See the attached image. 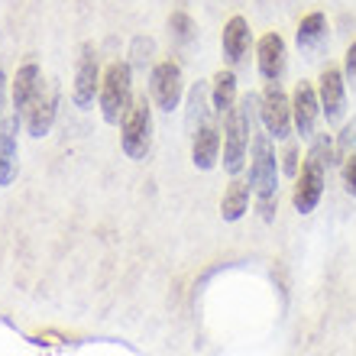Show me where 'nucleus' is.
I'll return each instance as SVG.
<instances>
[{
    "instance_id": "nucleus-1",
    "label": "nucleus",
    "mask_w": 356,
    "mask_h": 356,
    "mask_svg": "<svg viewBox=\"0 0 356 356\" xmlns=\"http://www.w3.org/2000/svg\"><path fill=\"white\" fill-rule=\"evenodd\" d=\"M275 159L279 156H275L269 133H253V143H250V185H253L263 220H272L275 207H279V162Z\"/></svg>"
},
{
    "instance_id": "nucleus-2",
    "label": "nucleus",
    "mask_w": 356,
    "mask_h": 356,
    "mask_svg": "<svg viewBox=\"0 0 356 356\" xmlns=\"http://www.w3.org/2000/svg\"><path fill=\"white\" fill-rule=\"evenodd\" d=\"M327 159H330V140L321 136V140H314L308 159H305L301 172L295 175L291 201H295V211H298V214H311V211L321 204L324 181H327Z\"/></svg>"
},
{
    "instance_id": "nucleus-3",
    "label": "nucleus",
    "mask_w": 356,
    "mask_h": 356,
    "mask_svg": "<svg viewBox=\"0 0 356 356\" xmlns=\"http://www.w3.org/2000/svg\"><path fill=\"white\" fill-rule=\"evenodd\" d=\"M253 107H256V97L246 94L224 120V172H230V175H240L246 165L250 133H253Z\"/></svg>"
},
{
    "instance_id": "nucleus-4",
    "label": "nucleus",
    "mask_w": 356,
    "mask_h": 356,
    "mask_svg": "<svg viewBox=\"0 0 356 356\" xmlns=\"http://www.w3.org/2000/svg\"><path fill=\"white\" fill-rule=\"evenodd\" d=\"M97 104H101L104 123L120 127L123 117L133 107V65L130 62H111V65L104 68Z\"/></svg>"
},
{
    "instance_id": "nucleus-5",
    "label": "nucleus",
    "mask_w": 356,
    "mask_h": 356,
    "mask_svg": "<svg viewBox=\"0 0 356 356\" xmlns=\"http://www.w3.org/2000/svg\"><path fill=\"white\" fill-rule=\"evenodd\" d=\"M120 146L127 152V159L140 162L149 156L152 149V104L146 97H136L130 113L120 123Z\"/></svg>"
},
{
    "instance_id": "nucleus-6",
    "label": "nucleus",
    "mask_w": 356,
    "mask_h": 356,
    "mask_svg": "<svg viewBox=\"0 0 356 356\" xmlns=\"http://www.w3.org/2000/svg\"><path fill=\"white\" fill-rule=\"evenodd\" d=\"M259 120L272 140H289L291 136V97L282 91L279 81H266L259 97Z\"/></svg>"
},
{
    "instance_id": "nucleus-7",
    "label": "nucleus",
    "mask_w": 356,
    "mask_h": 356,
    "mask_svg": "<svg viewBox=\"0 0 356 356\" xmlns=\"http://www.w3.org/2000/svg\"><path fill=\"white\" fill-rule=\"evenodd\" d=\"M101 58H97V49L94 42H85L81 52H78V65H75V85H72V101L75 107L88 111L94 104V97L101 94Z\"/></svg>"
},
{
    "instance_id": "nucleus-8",
    "label": "nucleus",
    "mask_w": 356,
    "mask_h": 356,
    "mask_svg": "<svg viewBox=\"0 0 356 356\" xmlns=\"http://www.w3.org/2000/svg\"><path fill=\"white\" fill-rule=\"evenodd\" d=\"M149 94L156 107L165 113H172L181 104V94H185V78H181V65L165 58V62H156L149 75Z\"/></svg>"
},
{
    "instance_id": "nucleus-9",
    "label": "nucleus",
    "mask_w": 356,
    "mask_h": 356,
    "mask_svg": "<svg viewBox=\"0 0 356 356\" xmlns=\"http://www.w3.org/2000/svg\"><path fill=\"white\" fill-rule=\"evenodd\" d=\"M39 91H42V68L36 58H26L10 81V117L19 123L26 120V111L33 107Z\"/></svg>"
},
{
    "instance_id": "nucleus-10",
    "label": "nucleus",
    "mask_w": 356,
    "mask_h": 356,
    "mask_svg": "<svg viewBox=\"0 0 356 356\" xmlns=\"http://www.w3.org/2000/svg\"><path fill=\"white\" fill-rule=\"evenodd\" d=\"M318 97H321V113L327 117L330 127L343 123V117H347V75H343V68L327 65L321 72Z\"/></svg>"
},
{
    "instance_id": "nucleus-11",
    "label": "nucleus",
    "mask_w": 356,
    "mask_h": 356,
    "mask_svg": "<svg viewBox=\"0 0 356 356\" xmlns=\"http://www.w3.org/2000/svg\"><path fill=\"white\" fill-rule=\"evenodd\" d=\"M318 117H321L318 88L311 85V81H298L295 91H291V123H295V130H298L301 140H311V136H314Z\"/></svg>"
},
{
    "instance_id": "nucleus-12",
    "label": "nucleus",
    "mask_w": 356,
    "mask_h": 356,
    "mask_svg": "<svg viewBox=\"0 0 356 356\" xmlns=\"http://www.w3.org/2000/svg\"><path fill=\"white\" fill-rule=\"evenodd\" d=\"M58 81H49V85H42V91L36 94V101H33V107L26 111V130L33 140H42V136H49V130H52V123H56L58 117Z\"/></svg>"
},
{
    "instance_id": "nucleus-13",
    "label": "nucleus",
    "mask_w": 356,
    "mask_h": 356,
    "mask_svg": "<svg viewBox=\"0 0 356 356\" xmlns=\"http://www.w3.org/2000/svg\"><path fill=\"white\" fill-rule=\"evenodd\" d=\"M256 65H259V75L266 81H279L285 75V65H289V49H285V39L279 33H266L256 42Z\"/></svg>"
},
{
    "instance_id": "nucleus-14",
    "label": "nucleus",
    "mask_w": 356,
    "mask_h": 356,
    "mask_svg": "<svg viewBox=\"0 0 356 356\" xmlns=\"http://www.w3.org/2000/svg\"><path fill=\"white\" fill-rule=\"evenodd\" d=\"M191 162L201 172H211L220 162V130L214 120H207L204 127L191 133Z\"/></svg>"
},
{
    "instance_id": "nucleus-15",
    "label": "nucleus",
    "mask_w": 356,
    "mask_h": 356,
    "mask_svg": "<svg viewBox=\"0 0 356 356\" xmlns=\"http://www.w3.org/2000/svg\"><path fill=\"white\" fill-rule=\"evenodd\" d=\"M19 120L7 117L0 123V188H7L19 172V146H17Z\"/></svg>"
},
{
    "instance_id": "nucleus-16",
    "label": "nucleus",
    "mask_w": 356,
    "mask_h": 356,
    "mask_svg": "<svg viewBox=\"0 0 356 356\" xmlns=\"http://www.w3.org/2000/svg\"><path fill=\"white\" fill-rule=\"evenodd\" d=\"M220 49H224L227 65L236 68L243 62V56L250 52V23L243 17H230L224 23V33H220Z\"/></svg>"
},
{
    "instance_id": "nucleus-17",
    "label": "nucleus",
    "mask_w": 356,
    "mask_h": 356,
    "mask_svg": "<svg viewBox=\"0 0 356 356\" xmlns=\"http://www.w3.org/2000/svg\"><path fill=\"white\" fill-rule=\"evenodd\" d=\"M250 195H253V185L246 181V178H236L227 185L224 197H220V217H224L227 224H234L240 217L250 211Z\"/></svg>"
},
{
    "instance_id": "nucleus-18",
    "label": "nucleus",
    "mask_w": 356,
    "mask_h": 356,
    "mask_svg": "<svg viewBox=\"0 0 356 356\" xmlns=\"http://www.w3.org/2000/svg\"><path fill=\"white\" fill-rule=\"evenodd\" d=\"M236 75L234 68H220L214 78H211V107H214L217 117H227V113L236 107Z\"/></svg>"
},
{
    "instance_id": "nucleus-19",
    "label": "nucleus",
    "mask_w": 356,
    "mask_h": 356,
    "mask_svg": "<svg viewBox=\"0 0 356 356\" xmlns=\"http://www.w3.org/2000/svg\"><path fill=\"white\" fill-rule=\"evenodd\" d=\"M211 113H214V107H211V88L204 81H197L188 91V130L195 133L197 127H204L211 120Z\"/></svg>"
},
{
    "instance_id": "nucleus-20",
    "label": "nucleus",
    "mask_w": 356,
    "mask_h": 356,
    "mask_svg": "<svg viewBox=\"0 0 356 356\" xmlns=\"http://www.w3.org/2000/svg\"><path fill=\"white\" fill-rule=\"evenodd\" d=\"M324 39H327V17L314 10V13H308V17L298 23V46L301 49H318Z\"/></svg>"
},
{
    "instance_id": "nucleus-21",
    "label": "nucleus",
    "mask_w": 356,
    "mask_h": 356,
    "mask_svg": "<svg viewBox=\"0 0 356 356\" xmlns=\"http://www.w3.org/2000/svg\"><path fill=\"white\" fill-rule=\"evenodd\" d=\"M169 29H172V36H175V42H181V46L195 39V19L188 17L185 10H175V13H172V17H169Z\"/></svg>"
},
{
    "instance_id": "nucleus-22",
    "label": "nucleus",
    "mask_w": 356,
    "mask_h": 356,
    "mask_svg": "<svg viewBox=\"0 0 356 356\" xmlns=\"http://www.w3.org/2000/svg\"><path fill=\"white\" fill-rule=\"evenodd\" d=\"M152 52H156V42H152L149 36H140L133 42V65L146 72V65L152 62Z\"/></svg>"
},
{
    "instance_id": "nucleus-23",
    "label": "nucleus",
    "mask_w": 356,
    "mask_h": 356,
    "mask_svg": "<svg viewBox=\"0 0 356 356\" xmlns=\"http://www.w3.org/2000/svg\"><path fill=\"white\" fill-rule=\"evenodd\" d=\"M343 185H347V191L356 197V152H350L347 162H343Z\"/></svg>"
},
{
    "instance_id": "nucleus-24",
    "label": "nucleus",
    "mask_w": 356,
    "mask_h": 356,
    "mask_svg": "<svg viewBox=\"0 0 356 356\" xmlns=\"http://www.w3.org/2000/svg\"><path fill=\"white\" fill-rule=\"evenodd\" d=\"M282 159H285V162H282V169L289 172V175H298V146H289Z\"/></svg>"
},
{
    "instance_id": "nucleus-25",
    "label": "nucleus",
    "mask_w": 356,
    "mask_h": 356,
    "mask_svg": "<svg viewBox=\"0 0 356 356\" xmlns=\"http://www.w3.org/2000/svg\"><path fill=\"white\" fill-rule=\"evenodd\" d=\"M343 75H347V78H356V42L347 49V58H343Z\"/></svg>"
},
{
    "instance_id": "nucleus-26",
    "label": "nucleus",
    "mask_w": 356,
    "mask_h": 356,
    "mask_svg": "<svg viewBox=\"0 0 356 356\" xmlns=\"http://www.w3.org/2000/svg\"><path fill=\"white\" fill-rule=\"evenodd\" d=\"M7 120V75L0 68V123Z\"/></svg>"
}]
</instances>
